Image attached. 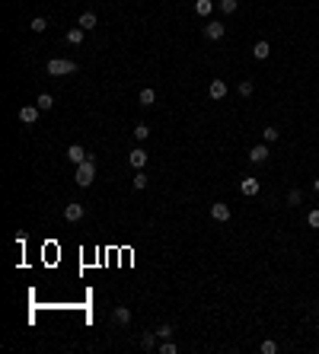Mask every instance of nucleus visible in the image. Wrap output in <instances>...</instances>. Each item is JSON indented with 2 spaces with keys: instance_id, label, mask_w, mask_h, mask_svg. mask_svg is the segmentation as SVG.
<instances>
[{
  "instance_id": "obj_31",
  "label": "nucleus",
  "mask_w": 319,
  "mask_h": 354,
  "mask_svg": "<svg viewBox=\"0 0 319 354\" xmlns=\"http://www.w3.org/2000/svg\"><path fill=\"white\" fill-rule=\"evenodd\" d=\"M313 192H316V195H319V179H316V182H313Z\"/></svg>"
},
{
  "instance_id": "obj_19",
  "label": "nucleus",
  "mask_w": 319,
  "mask_h": 354,
  "mask_svg": "<svg viewBox=\"0 0 319 354\" xmlns=\"http://www.w3.org/2000/svg\"><path fill=\"white\" fill-rule=\"evenodd\" d=\"M35 106L42 108V112H48V108L54 106V96H48V92H42V96H38V99H35Z\"/></svg>"
},
{
  "instance_id": "obj_3",
  "label": "nucleus",
  "mask_w": 319,
  "mask_h": 354,
  "mask_svg": "<svg viewBox=\"0 0 319 354\" xmlns=\"http://www.w3.org/2000/svg\"><path fill=\"white\" fill-rule=\"evenodd\" d=\"M223 32H227V26H223L221 19H211V23L205 26V39H211V42H221V39H223Z\"/></svg>"
},
{
  "instance_id": "obj_12",
  "label": "nucleus",
  "mask_w": 319,
  "mask_h": 354,
  "mask_svg": "<svg viewBox=\"0 0 319 354\" xmlns=\"http://www.w3.org/2000/svg\"><path fill=\"white\" fill-rule=\"evenodd\" d=\"M137 102H141L144 108H150L153 102H157V92H153L150 86H144V90H141V96H137Z\"/></svg>"
},
{
  "instance_id": "obj_14",
  "label": "nucleus",
  "mask_w": 319,
  "mask_h": 354,
  "mask_svg": "<svg viewBox=\"0 0 319 354\" xmlns=\"http://www.w3.org/2000/svg\"><path fill=\"white\" fill-rule=\"evenodd\" d=\"M77 26H80V29H96V13H90V10H86V13H80Z\"/></svg>"
},
{
  "instance_id": "obj_21",
  "label": "nucleus",
  "mask_w": 319,
  "mask_h": 354,
  "mask_svg": "<svg viewBox=\"0 0 319 354\" xmlns=\"http://www.w3.org/2000/svg\"><path fill=\"white\" fill-rule=\"evenodd\" d=\"M217 7L223 10V16H230V13H236V0H217Z\"/></svg>"
},
{
  "instance_id": "obj_25",
  "label": "nucleus",
  "mask_w": 319,
  "mask_h": 354,
  "mask_svg": "<svg viewBox=\"0 0 319 354\" xmlns=\"http://www.w3.org/2000/svg\"><path fill=\"white\" fill-rule=\"evenodd\" d=\"M179 348H175V341H169V339H163V345H160V354H175Z\"/></svg>"
},
{
  "instance_id": "obj_8",
  "label": "nucleus",
  "mask_w": 319,
  "mask_h": 354,
  "mask_svg": "<svg viewBox=\"0 0 319 354\" xmlns=\"http://www.w3.org/2000/svg\"><path fill=\"white\" fill-rule=\"evenodd\" d=\"M211 217H214V220H221V223H227L230 220V208L223 204V201H217V204H211Z\"/></svg>"
},
{
  "instance_id": "obj_22",
  "label": "nucleus",
  "mask_w": 319,
  "mask_h": 354,
  "mask_svg": "<svg viewBox=\"0 0 319 354\" xmlns=\"http://www.w3.org/2000/svg\"><path fill=\"white\" fill-rule=\"evenodd\" d=\"M147 134H150V128H147L144 122H137V124H134V138H137V140H147Z\"/></svg>"
},
{
  "instance_id": "obj_20",
  "label": "nucleus",
  "mask_w": 319,
  "mask_h": 354,
  "mask_svg": "<svg viewBox=\"0 0 319 354\" xmlns=\"http://www.w3.org/2000/svg\"><path fill=\"white\" fill-rule=\"evenodd\" d=\"M29 29H32V32H45V29H48L45 16H35V19H32V23H29Z\"/></svg>"
},
{
  "instance_id": "obj_2",
  "label": "nucleus",
  "mask_w": 319,
  "mask_h": 354,
  "mask_svg": "<svg viewBox=\"0 0 319 354\" xmlns=\"http://www.w3.org/2000/svg\"><path fill=\"white\" fill-rule=\"evenodd\" d=\"M45 70L51 77H67V74H77V64L74 61H64V58H54V61L45 64Z\"/></svg>"
},
{
  "instance_id": "obj_24",
  "label": "nucleus",
  "mask_w": 319,
  "mask_h": 354,
  "mask_svg": "<svg viewBox=\"0 0 319 354\" xmlns=\"http://www.w3.org/2000/svg\"><path fill=\"white\" fill-rule=\"evenodd\" d=\"M300 201H303V195L297 192V188H290V192H287V204H290V208H297Z\"/></svg>"
},
{
  "instance_id": "obj_10",
  "label": "nucleus",
  "mask_w": 319,
  "mask_h": 354,
  "mask_svg": "<svg viewBox=\"0 0 319 354\" xmlns=\"http://www.w3.org/2000/svg\"><path fill=\"white\" fill-rule=\"evenodd\" d=\"M38 112H42V108H38V106H23V108H19V122L32 124V122H35V118H38Z\"/></svg>"
},
{
  "instance_id": "obj_6",
  "label": "nucleus",
  "mask_w": 319,
  "mask_h": 354,
  "mask_svg": "<svg viewBox=\"0 0 319 354\" xmlns=\"http://www.w3.org/2000/svg\"><path fill=\"white\" fill-rule=\"evenodd\" d=\"M265 160H268V144H255L249 150V163H255V166H258V163H265Z\"/></svg>"
},
{
  "instance_id": "obj_5",
  "label": "nucleus",
  "mask_w": 319,
  "mask_h": 354,
  "mask_svg": "<svg viewBox=\"0 0 319 354\" xmlns=\"http://www.w3.org/2000/svg\"><path fill=\"white\" fill-rule=\"evenodd\" d=\"M86 156H90V154L83 150V144H70V147H67V160L74 163V166H80V163H83Z\"/></svg>"
},
{
  "instance_id": "obj_23",
  "label": "nucleus",
  "mask_w": 319,
  "mask_h": 354,
  "mask_svg": "<svg viewBox=\"0 0 319 354\" xmlns=\"http://www.w3.org/2000/svg\"><path fill=\"white\" fill-rule=\"evenodd\" d=\"M278 128H265V131H262V140H265V144H274V140H278Z\"/></svg>"
},
{
  "instance_id": "obj_28",
  "label": "nucleus",
  "mask_w": 319,
  "mask_h": 354,
  "mask_svg": "<svg viewBox=\"0 0 319 354\" xmlns=\"http://www.w3.org/2000/svg\"><path fill=\"white\" fill-rule=\"evenodd\" d=\"M306 223H310L313 230H319V208H316V211H310V217H306Z\"/></svg>"
},
{
  "instance_id": "obj_1",
  "label": "nucleus",
  "mask_w": 319,
  "mask_h": 354,
  "mask_svg": "<svg viewBox=\"0 0 319 354\" xmlns=\"http://www.w3.org/2000/svg\"><path fill=\"white\" fill-rule=\"evenodd\" d=\"M74 179H77V185H80V188L93 185V179H96V160H93V156H86V160L80 163V166H77Z\"/></svg>"
},
{
  "instance_id": "obj_17",
  "label": "nucleus",
  "mask_w": 319,
  "mask_h": 354,
  "mask_svg": "<svg viewBox=\"0 0 319 354\" xmlns=\"http://www.w3.org/2000/svg\"><path fill=\"white\" fill-rule=\"evenodd\" d=\"M157 332H147V335H141V348H147V351H153V348H157Z\"/></svg>"
},
{
  "instance_id": "obj_27",
  "label": "nucleus",
  "mask_w": 319,
  "mask_h": 354,
  "mask_svg": "<svg viewBox=\"0 0 319 354\" xmlns=\"http://www.w3.org/2000/svg\"><path fill=\"white\" fill-rule=\"evenodd\" d=\"M274 351H278V341H271V339L262 341V354H274Z\"/></svg>"
},
{
  "instance_id": "obj_26",
  "label": "nucleus",
  "mask_w": 319,
  "mask_h": 354,
  "mask_svg": "<svg viewBox=\"0 0 319 354\" xmlns=\"http://www.w3.org/2000/svg\"><path fill=\"white\" fill-rule=\"evenodd\" d=\"M157 335H160V339H173V325H169V323H163V325L157 329Z\"/></svg>"
},
{
  "instance_id": "obj_4",
  "label": "nucleus",
  "mask_w": 319,
  "mask_h": 354,
  "mask_svg": "<svg viewBox=\"0 0 319 354\" xmlns=\"http://www.w3.org/2000/svg\"><path fill=\"white\" fill-rule=\"evenodd\" d=\"M83 214H86V208H83V204H77V201H70L67 208H64V220H70V223L83 220Z\"/></svg>"
},
{
  "instance_id": "obj_30",
  "label": "nucleus",
  "mask_w": 319,
  "mask_h": 354,
  "mask_svg": "<svg viewBox=\"0 0 319 354\" xmlns=\"http://www.w3.org/2000/svg\"><path fill=\"white\" fill-rule=\"evenodd\" d=\"M239 96H252V80H243V83H239Z\"/></svg>"
},
{
  "instance_id": "obj_15",
  "label": "nucleus",
  "mask_w": 319,
  "mask_h": 354,
  "mask_svg": "<svg viewBox=\"0 0 319 354\" xmlns=\"http://www.w3.org/2000/svg\"><path fill=\"white\" fill-rule=\"evenodd\" d=\"M195 13L198 16H211L214 13V0H195Z\"/></svg>"
},
{
  "instance_id": "obj_18",
  "label": "nucleus",
  "mask_w": 319,
  "mask_h": 354,
  "mask_svg": "<svg viewBox=\"0 0 319 354\" xmlns=\"http://www.w3.org/2000/svg\"><path fill=\"white\" fill-rule=\"evenodd\" d=\"M83 32L86 29H80V26H77V29H70L67 32V45H80V42H83Z\"/></svg>"
},
{
  "instance_id": "obj_7",
  "label": "nucleus",
  "mask_w": 319,
  "mask_h": 354,
  "mask_svg": "<svg viewBox=\"0 0 319 354\" xmlns=\"http://www.w3.org/2000/svg\"><path fill=\"white\" fill-rule=\"evenodd\" d=\"M207 96H211V99H223V96H227V83H223L221 77L211 80V86H207Z\"/></svg>"
},
{
  "instance_id": "obj_13",
  "label": "nucleus",
  "mask_w": 319,
  "mask_h": 354,
  "mask_svg": "<svg viewBox=\"0 0 319 354\" xmlns=\"http://www.w3.org/2000/svg\"><path fill=\"white\" fill-rule=\"evenodd\" d=\"M112 319H115V323H122V325H128L131 323V309L128 307H115L112 309Z\"/></svg>"
},
{
  "instance_id": "obj_9",
  "label": "nucleus",
  "mask_w": 319,
  "mask_h": 354,
  "mask_svg": "<svg viewBox=\"0 0 319 354\" xmlns=\"http://www.w3.org/2000/svg\"><path fill=\"white\" fill-rule=\"evenodd\" d=\"M131 166H134V169H144L147 166V150H141V147H134V150H131Z\"/></svg>"
},
{
  "instance_id": "obj_29",
  "label": "nucleus",
  "mask_w": 319,
  "mask_h": 354,
  "mask_svg": "<svg viewBox=\"0 0 319 354\" xmlns=\"http://www.w3.org/2000/svg\"><path fill=\"white\" fill-rule=\"evenodd\" d=\"M134 188H147V172H137L134 176Z\"/></svg>"
},
{
  "instance_id": "obj_16",
  "label": "nucleus",
  "mask_w": 319,
  "mask_h": 354,
  "mask_svg": "<svg viewBox=\"0 0 319 354\" xmlns=\"http://www.w3.org/2000/svg\"><path fill=\"white\" fill-rule=\"evenodd\" d=\"M239 192L243 195H258V179H243V182H239Z\"/></svg>"
},
{
  "instance_id": "obj_11",
  "label": "nucleus",
  "mask_w": 319,
  "mask_h": 354,
  "mask_svg": "<svg viewBox=\"0 0 319 354\" xmlns=\"http://www.w3.org/2000/svg\"><path fill=\"white\" fill-rule=\"evenodd\" d=\"M268 54H271V45H268V42H255V45H252V58H255V61H265Z\"/></svg>"
}]
</instances>
